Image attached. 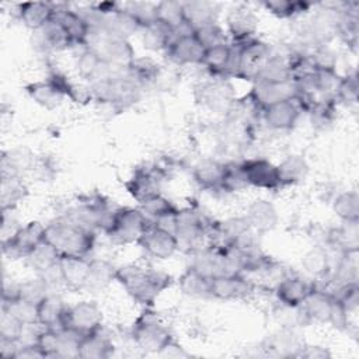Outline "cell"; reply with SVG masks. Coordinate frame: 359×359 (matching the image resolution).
<instances>
[{
  "mask_svg": "<svg viewBox=\"0 0 359 359\" xmlns=\"http://www.w3.org/2000/svg\"><path fill=\"white\" fill-rule=\"evenodd\" d=\"M116 280L135 302L144 306H153L158 294L171 283L167 273L137 265L118 268Z\"/></svg>",
  "mask_w": 359,
  "mask_h": 359,
  "instance_id": "1",
  "label": "cell"
},
{
  "mask_svg": "<svg viewBox=\"0 0 359 359\" xmlns=\"http://www.w3.org/2000/svg\"><path fill=\"white\" fill-rule=\"evenodd\" d=\"M45 240L50 243L60 255L87 257L94 248L95 236L93 230L67 217H62L45 226Z\"/></svg>",
  "mask_w": 359,
  "mask_h": 359,
  "instance_id": "2",
  "label": "cell"
},
{
  "mask_svg": "<svg viewBox=\"0 0 359 359\" xmlns=\"http://www.w3.org/2000/svg\"><path fill=\"white\" fill-rule=\"evenodd\" d=\"M151 224L153 222L142 212V209L118 208L115 209L105 233L115 244H128L139 241L142 234Z\"/></svg>",
  "mask_w": 359,
  "mask_h": 359,
  "instance_id": "3",
  "label": "cell"
},
{
  "mask_svg": "<svg viewBox=\"0 0 359 359\" xmlns=\"http://www.w3.org/2000/svg\"><path fill=\"white\" fill-rule=\"evenodd\" d=\"M132 338L140 349L151 353H160L174 341L168 328L149 310L135 321Z\"/></svg>",
  "mask_w": 359,
  "mask_h": 359,
  "instance_id": "4",
  "label": "cell"
},
{
  "mask_svg": "<svg viewBox=\"0 0 359 359\" xmlns=\"http://www.w3.org/2000/svg\"><path fill=\"white\" fill-rule=\"evenodd\" d=\"M237 55V66H236V77L254 80L259 69L272 55L269 45L258 39H250L247 42L238 43L234 48Z\"/></svg>",
  "mask_w": 359,
  "mask_h": 359,
  "instance_id": "5",
  "label": "cell"
},
{
  "mask_svg": "<svg viewBox=\"0 0 359 359\" xmlns=\"http://www.w3.org/2000/svg\"><path fill=\"white\" fill-rule=\"evenodd\" d=\"M45 238V226L39 222H29L1 243L3 254L10 258H27L29 252Z\"/></svg>",
  "mask_w": 359,
  "mask_h": 359,
  "instance_id": "6",
  "label": "cell"
},
{
  "mask_svg": "<svg viewBox=\"0 0 359 359\" xmlns=\"http://www.w3.org/2000/svg\"><path fill=\"white\" fill-rule=\"evenodd\" d=\"M247 185L262 188L268 191H276L282 188L278 165L265 158H248L240 163Z\"/></svg>",
  "mask_w": 359,
  "mask_h": 359,
  "instance_id": "7",
  "label": "cell"
},
{
  "mask_svg": "<svg viewBox=\"0 0 359 359\" xmlns=\"http://www.w3.org/2000/svg\"><path fill=\"white\" fill-rule=\"evenodd\" d=\"M140 247L153 258L167 259L171 258L180 247L178 238L172 231L151 224L137 241Z\"/></svg>",
  "mask_w": 359,
  "mask_h": 359,
  "instance_id": "8",
  "label": "cell"
},
{
  "mask_svg": "<svg viewBox=\"0 0 359 359\" xmlns=\"http://www.w3.org/2000/svg\"><path fill=\"white\" fill-rule=\"evenodd\" d=\"M208 230H209V224L202 213L191 208L178 209L175 215V229H174V234L178 238V243L194 245L203 238Z\"/></svg>",
  "mask_w": 359,
  "mask_h": 359,
  "instance_id": "9",
  "label": "cell"
},
{
  "mask_svg": "<svg viewBox=\"0 0 359 359\" xmlns=\"http://www.w3.org/2000/svg\"><path fill=\"white\" fill-rule=\"evenodd\" d=\"M102 311L94 302H80L67 309L65 327L81 335L101 330Z\"/></svg>",
  "mask_w": 359,
  "mask_h": 359,
  "instance_id": "10",
  "label": "cell"
},
{
  "mask_svg": "<svg viewBox=\"0 0 359 359\" xmlns=\"http://www.w3.org/2000/svg\"><path fill=\"white\" fill-rule=\"evenodd\" d=\"M297 86L294 80H287L282 83H266V81H254L250 97L255 105L261 109L285 100L296 98Z\"/></svg>",
  "mask_w": 359,
  "mask_h": 359,
  "instance_id": "11",
  "label": "cell"
},
{
  "mask_svg": "<svg viewBox=\"0 0 359 359\" xmlns=\"http://www.w3.org/2000/svg\"><path fill=\"white\" fill-rule=\"evenodd\" d=\"M201 65L205 66L206 70L213 76H220V77L236 76V66H237L236 49L227 42L206 48Z\"/></svg>",
  "mask_w": 359,
  "mask_h": 359,
  "instance_id": "12",
  "label": "cell"
},
{
  "mask_svg": "<svg viewBox=\"0 0 359 359\" xmlns=\"http://www.w3.org/2000/svg\"><path fill=\"white\" fill-rule=\"evenodd\" d=\"M251 292L252 285L241 273L217 275L210 279V297L219 300H240Z\"/></svg>",
  "mask_w": 359,
  "mask_h": 359,
  "instance_id": "13",
  "label": "cell"
},
{
  "mask_svg": "<svg viewBox=\"0 0 359 359\" xmlns=\"http://www.w3.org/2000/svg\"><path fill=\"white\" fill-rule=\"evenodd\" d=\"M165 50L177 65H201L205 53L203 45L196 39L194 32L175 35Z\"/></svg>",
  "mask_w": 359,
  "mask_h": 359,
  "instance_id": "14",
  "label": "cell"
},
{
  "mask_svg": "<svg viewBox=\"0 0 359 359\" xmlns=\"http://www.w3.org/2000/svg\"><path fill=\"white\" fill-rule=\"evenodd\" d=\"M300 112H302V108L294 98L275 102L262 109L265 123L275 130L292 129L296 125L300 116Z\"/></svg>",
  "mask_w": 359,
  "mask_h": 359,
  "instance_id": "15",
  "label": "cell"
},
{
  "mask_svg": "<svg viewBox=\"0 0 359 359\" xmlns=\"http://www.w3.org/2000/svg\"><path fill=\"white\" fill-rule=\"evenodd\" d=\"M314 285L302 276H285L275 287L276 299L289 309H297L303 304Z\"/></svg>",
  "mask_w": 359,
  "mask_h": 359,
  "instance_id": "16",
  "label": "cell"
},
{
  "mask_svg": "<svg viewBox=\"0 0 359 359\" xmlns=\"http://www.w3.org/2000/svg\"><path fill=\"white\" fill-rule=\"evenodd\" d=\"M161 181H163V175L157 168L154 170L140 168L126 182V188H128V192L132 195V198L142 205L147 199L160 194Z\"/></svg>",
  "mask_w": 359,
  "mask_h": 359,
  "instance_id": "17",
  "label": "cell"
},
{
  "mask_svg": "<svg viewBox=\"0 0 359 359\" xmlns=\"http://www.w3.org/2000/svg\"><path fill=\"white\" fill-rule=\"evenodd\" d=\"M59 273L62 282L69 290H84L90 259L87 257L62 255L59 261Z\"/></svg>",
  "mask_w": 359,
  "mask_h": 359,
  "instance_id": "18",
  "label": "cell"
},
{
  "mask_svg": "<svg viewBox=\"0 0 359 359\" xmlns=\"http://www.w3.org/2000/svg\"><path fill=\"white\" fill-rule=\"evenodd\" d=\"M55 20L60 24V27L69 36L72 45H86L91 31V25L79 11L70 10L67 7H56Z\"/></svg>",
  "mask_w": 359,
  "mask_h": 359,
  "instance_id": "19",
  "label": "cell"
},
{
  "mask_svg": "<svg viewBox=\"0 0 359 359\" xmlns=\"http://www.w3.org/2000/svg\"><path fill=\"white\" fill-rule=\"evenodd\" d=\"M245 219L251 230L258 233H266L276 227L279 222V215L271 202L265 199H257L247 208Z\"/></svg>",
  "mask_w": 359,
  "mask_h": 359,
  "instance_id": "20",
  "label": "cell"
},
{
  "mask_svg": "<svg viewBox=\"0 0 359 359\" xmlns=\"http://www.w3.org/2000/svg\"><path fill=\"white\" fill-rule=\"evenodd\" d=\"M67 309L69 306L59 296L50 293L38 304V324L52 330L65 328Z\"/></svg>",
  "mask_w": 359,
  "mask_h": 359,
  "instance_id": "21",
  "label": "cell"
},
{
  "mask_svg": "<svg viewBox=\"0 0 359 359\" xmlns=\"http://www.w3.org/2000/svg\"><path fill=\"white\" fill-rule=\"evenodd\" d=\"M56 7L46 1H27L18 6V17L22 24L34 31L43 28L55 17Z\"/></svg>",
  "mask_w": 359,
  "mask_h": 359,
  "instance_id": "22",
  "label": "cell"
},
{
  "mask_svg": "<svg viewBox=\"0 0 359 359\" xmlns=\"http://www.w3.org/2000/svg\"><path fill=\"white\" fill-rule=\"evenodd\" d=\"M116 269L107 259H90V268L84 285V290L98 293L107 289L112 280H116Z\"/></svg>",
  "mask_w": 359,
  "mask_h": 359,
  "instance_id": "23",
  "label": "cell"
},
{
  "mask_svg": "<svg viewBox=\"0 0 359 359\" xmlns=\"http://www.w3.org/2000/svg\"><path fill=\"white\" fill-rule=\"evenodd\" d=\"M332 304H334V299L330 293L314 287L300 307L303 309V314L309 320L328 323Z\"/></svg>",
  "mask_w": 359,
  "mask_h": 359,
  "instance_id": "24",
  "label": "cell"
},
{
  "mask_svg": "<svg viewBox=\"0 0 359 359\" xmlns=\"http://www.w3.org/2000/svg\"><path fill=\"white\" fill-rule=\"evenodd\" d=\"M198 93L201 94V101L212 109H224L233 98V88L226 80L203 83Z\"/></svg>",
  "mask_w": 359,
  "mask_h": 359,
  "instance_id": "25",
  "label": "cell"
},
{
  "mask_svg": "<svg viewBox=\"0 0 359 359\" xmlns=\"http://www.w3.org/2000/svg\"><path fill=\"white\" fill-rule=\"evenodd\" d=\"M114 353L111 339L101 330L83 335L79 346V358L81 359H105Z\"/></svg>",
  "mask_w": 359,
  "mask_h": 359,
  "instance_id": "26",
  "label": "cell"
},
{
  "mask_svg": "<svg viewBox=\"0 0 359 359\" xmlns=\"http://www.w3.org/2000/svg\"><path fill=\"white\" fill-rule=\"evenodd\" d=\"M227 25L233 39L237 43H243L252 39V35L257 31V18L248 10L236 8L230 13Z\"/></svg>",
  "mask_w": 359,
  "mask_h": 359,
  "instance_id": "27",
  "label": "cell"
},
{
  "mask_svg": "<svg viewBox=\"0 0 359 359\" xmlns=\"http://www.w3.org/2000/svg\"><path fill=\"white\" fill-rule=\"evenodd\" d=\"M224 168L226 164L217 160H202L194 168V180L201 188L219 189L222 188Z\"/></svg>",
  "mask_w": 359,
  "mask_h": 359,
  "instance_id": "28",
  "label": "cell"
},
{
  "mask_svg": "<svg viewBox=\"0 0 359 359\" xmlns=\"http://www.w3.org/2000/svg\"><path fill=\"white\" fill-rule=\"evenodd\" d=\"M28 95L36 102L39 104L41 107L46 108V109H53L56 107H59L63 101V98L66 97L60 88L53 83L50 81L49 79L48 80H43V81H35V83H31L25 87Z\"/></svg>",
  "mask_w": 359,
  "mask_h": 359,
  "instance_id": "29",
  "label": "cell"
},
{
  "mask_svg": "<svg viewBox=\"0 0 359 359\" xmlns=\"http://www.w3.org/2000/svg\"><path fill=\"white\" fill-rule=\"evenodd\" d=\"M292 67L286 57L279 55H271L264 66L257 73L252 81H266V83H282L292 80Z\"/></svg>",
  "mask_w": 359,
  "mask_h": 359,
  "instance_id": "30",
  "label": "cell"
},
{
  "mask_svg": "<svg viewBox=\"0 0 359 359\" xmlns=\"http://www.w3.org/2000/svg\"><path fill=\"white\" fill-rule=\"evenodd\" d=\"M60 252L45 238L27 257L28 264L39 273H46L56 268L60 261Z\"/></svg>",
  "mask_w": 359,
  "mask_h": 359,
  "instance_id": "31",
  "label": "cell"
},
{
  "mask_svg": "<svg viewBox=\"0 0 359 359\" xmlns=\"http://www.w3.org/2000/svg\"><path fill=\"white\" fill-rule=\"evenodd\" d=\"M185 22L195 31L196 28L216 22V6L209 1L182 3Z\"/></svg>",
  "mask_w": 359,
  "mask_h": 359,
  "instance_id": "32",
  "label": "cell"
},
{
  "mask_svg": "<svg viewBox=\"0 0 359 359\" xmlns=\"http://www.w3.org/2000/svg\"><path fill=\"white\" fill-rule=\"evenodd\" d=\"M34 165V156L25 147H15L3 153L1 157V177H20L21 172Z\"/></svg>",
  "mask_w": 359,
  "mask_h": 359,
  "instance_id": "33",
  "label": "cell"
},
{
  "mask_svg": "<svg viewBox=\"0 0 359 359\" xmlns=\"http://www.w3.org/2000/svg\"><path fill=\"white\" fill-rule=\"evenodd\" d=\"M180 289L191 297H210V278L194 268H188L180 278Z\"/></svg>",
  "mask_w": 359,
  "mask_h": 359,
  "instance_id": "34",
  "label": "cell"
},
{
  "mask_svg": "<svg viewBox=\"0 0 359 359\" xmlns=\"http://www.w3.org/2000/svg\"><path fill=\"white\" fill-rule=\"evenodd\" d=\"M279 177L282 181V185H292L296 182H300L304 180V177L309 172V165L307 161L297 154L287 156L279 165H278Z\"/></svg>",
  "mask_w": 359,
  "mask_h": 359,
  "instance_id": "35",
  "label": "cell"
},
{
  "mask_svg": "<svg viewBox=\"0 0 359 359\" xmlns=\"http://www.w3.org/2000/svg\"><path fill=\"white\" fill-rule=\"evenodd\" d=\"M156 20L170 27L175 34V31L187 24L182 3L168 0L158 1L156 4Z\"/></svg>",
  "mask_w": 359,
  "mask_h": 359,
  "instance_id": "36",
  "label": "cell"
},
{
  "mask_svg": "<svg viewBox=\"0 0 359 359\" xmlns=\"http://www.w3.org/2000/svg\"><path fill=\"white\" fill-rule=\"evenodd\" d=\"M172 39L174 31L157 20L143 28V43L149 49H167Z\"/></svg>",
  "mask_w": 359,
  "mask_h": 359,
  "instance_id": "37",
  "label": "cell"
},
{
  "mask_svg": "<svg viewBox=\"0 0 359 359\" xmlns=\"http://www.w3.org/2000/svg\"><path fill=\"white\" fill-rule=\"evenodd\" d=\"M334 213L342 222H359V195L356 191L339 194L332 202Z\"/></svg>",
  "mask_w": 359,
  "mask_h": 359,
  "instance_id": "38",
  "label": "cell"
},
{
  "mask_svg": "<svg viewBox=\"0 0 359 359\" xmlns=\"http://www.w3.org/2000/svg\"><path fill=\"white\" fill-rule=\"evenodd\" d=\"M1 309L17 318L22 325L38 324V304L28 300L18 297L10 302H1Z\"/></svg>",
  "mask_w": 359,
  "mask_h": 359,
  "instance_id": "39",
  "label": "cell"
},
{
  "mask_svg": "<svg viewBox=\"0 0 359 359\" xmlns=\"http://www.w3.org/2000/svg\"><path fill=\"white\" fill-rule=\"evenodd\" d=\"M27 194L25 185L21 182L20 177H1V210L14 209V206Z\"/></svg>",
  "mask_w": 359,
  "mask_h": 359,
  "instance_id": "40",
  "label": "cell"
},
{
  "mask_svg": "<svg viewBox=\"0 0 359 359\" xmlns=\"http://www.w3.org/2000/svg\"><path fill=\"white\" fill-rule=\"evenodd\" d=\"M83 335L76 332L72 328H60L59 337H57V346L55 358L60 359H72L79 358V346Z\"/></svg>",
  "mask_w": 359,
  "mask_h": 359,
  "instance_id": "41",
  "label": "cell"
},
{
  "mask_svg": "<svg viewBox=\"0 0 359 359\" xmlns=\"http://www.w3.org/2000/svg\"><path fill=\"white\" fill-rule=\"evenodd\" d=\"M302 266L304 272L311 276H316V278L325 276L330 269L328 254L323 248L316 247L304 254L302 259Z\"/></svg>",
  "mask_w": 359,
  "mask_h": 359,
  "instance_id": "42",
  "label": "cell"
},
{
  "mask_svg": "<svg viewBox=\"0 0 359 359\" xmlns=\"http://www.w3.org/2000/svg\"><path fill=\"white\" fill-rule=\"evenodd\" d=\"M264 7L271 11L273 15L280 18H289L299 15L304 11H307L311 7V3L300 1V0H268L262 3Z\"/></svg>",
  "mask_w": 359,
  "mask_h": 359,
  "instance_id": "43",
  "label": "cell"
},
{
  "mask_svg": "<svg viewBox=\"0 0 359 359\" xmlns=\"http://www.w3.org/2000/svg\"><path fill=\"white\" fill-rule=\"evenodd\" d=\"M39 32V36H41V41L42 43L46 46V48H52V49H62V48H66L69 45H72L69 36L66 35V32L63 31V28L60 27V24L55 20L49 21L43 28L38 29Z\"/></svg>",
  "mask_w": 359,
  "mask_h": 359,
  "instance_id": "44",
  "label": "cell"
},
{
  "mask_svg": "<svg viewBox=\"0 0 359 359\" xmlns=\"http://www.w3.org/2000/svg\"><path fill=\"white\" fill-rule=\"evenodd\" d=\"M140 209L153 223L157 222L158 219H161L164 216H168V215H172L178 210V208L171 201L164 198L161 194H158V195L147 199L146 202H143L140 205Z\"/></svg>",
  "mask_w": 359,
  "mask_h": 359,
  "instance_id": "45",
  "label": "cell"
},
{
  "mask_svg": "<svg viewBox=\"0 0 359 359\" xmlns=\"http://www.w3.org/2000/svg\"><path fill=\"white\" fill-rule=\"evenodd\" d=\"M49 294H50L49 285L42 276L35 279H28L20 283V297L34 304H39Z\"/></svg>",
  "mask_w": 359,
  "mask_h": 359,
  "instance_id": "46",
  "label": "cell"
},
{
  "mask_svg": "<svg viewBox=\"0 0 359 359\" xmlns=\"http://www.w3.org/2000/svg\"><path fill=\"white\" fill-rule=\"evenodd\" d=\"M342 227L337 230L335 234V243L342 251L349 250H358L359 244V230L358 223L359 222H342Z\"/></svg>",
  "mask_w": 359,
  "mask_h": 359,
  "instance_id": "47",
  "label": "cell"
},
{
  "mask_svg": "<svg viewBox=\"0 0 359 359\" xmlns=\"http://www.w3.org/2000/svg\"><path fill=\"white\" fill-rule=\"evenodd\" d=\"M123 8L139 22L142 29L156 21V4L135 1V3H126Z\"/></svg>",
  "mask_w": 359,
  "mask_h": 359,
  "instance_id": "48",
  "label": "cell"
},
{
  "mask_svg": "<svg viewBox=\"0 0 359 359\" xmlns=\"http://www.w3.org/2000/svg\"><path fill=\"white\" fill-rule=\"evenodd\" d=\"M194 35L196 36V39L203 45V48H210L215 45H220V43H226V35L223 32V29L216 24H209L201 28H196L194 31Z\"/></svg>",
  "mask_w": 359,
  "mask_h": 359,
  "instance_id": "49",
  "label": "cell"
},
{
  "mask_svg": "<svg viewBox=\"0 0 359 359\" xmlns=\"http://www.w3.org/2000/svg\"><path fill=\"white\" fill-rule=\"evenodd\" d=\"M247 185L245 177L243 174L240 163H229L224 168V177L222 182V189L226 191H238Z\"/></svg>",
  "mask_w": 359,
  "mask_h": 359,
  "instance_id": "50",
  "label": "cell"
},
{
  "mask_svg": "<svg viewBox=\"0 0 359 359\" xmlns=\"http://www.w3.org/2000/svg\"><path fill=\"white\" fill-rule=\"evenodd\" d=\"M358 79L356 74L341 77L335 91V98L345 104H353L358 100Z\"/></svg>",
  "mask_w": 359,
  "mask_h": 359,
  "instance_id": "51",
  "label": "cell"
},
{
  "mask_svg": "<svg viewBox=\"0 0 359 359\" xmlns=\"http://www.w3.org/2000/svg\"><path fill=\"white\" fill-rule=\"evenodd\" d=\"M22 330H24V325L17 318H14L10 313H7L6 310L1 309V316H0V338L20 341Z\"/></svg>",
  "mask_w": 359,
  "mask_h": 359,
  "instance_id": "52",
  "label": "cell"
},
{
  "mask_svg": "<svg viewBox=\"0 0 359 359\" xmlns=\"http://www.w3.org/2000/svg\"><path fill=\"white\" fill-rule=\"evenodd\" d=\"M309 59L314 70H335V55L327 48H317Z\"/></svg>",
  "mask_w": 359,
  "mask_h": 359,
  "instance_id": "53",
  "label": "cell"
},
{
  "mask_svg": "<svg viewBox=\"0 0 359 359\" xmlns=\"http://www.w3.org/2000/svg\"><path fill=\"white\" fill-rule=\"evenodd\" d=\"M45 358L43 352L41 351V348L36 345V342L34 344H20L14 359H41Z\"/></svg>",
  "mask_w": 359,
  "mask_h": 359,
  "instance_id": "54",
  "label": "cell"
},
{
  "mask_svg": "<svg viewBox=\"0 0 359 359\" xmlns=\"http://www.w3.org/2000/svg\"><path fill=\"white\" fill-rule=\"evenodd\" d=\"M13 209L8 210H3V222H1V236H3V241L10 238L18 229L20 224L13 217Z\"/></svg>",
  "mask_w": 359,
  "mask_h": 359,
  "instance_id": "55",
  "label": "cell"
},
{
  "mask_svg": "<svg viewBox=\"0 0 359 359\" xmlns=\"http://www.w3.org/2000/svg\"><path fill=\"white\" fill-rule=\"evenodd\" d=\"M300 352H297L296 356H304V358H310V359H324L331 356V353L321 346H306V348H300Z\"/></svg>",
  "mask_w": 359,
  "mask_h": 359,
  "instance_id": "56",
  "label": "cell"
},
{
  "mask_svg": "<svg viewBox=\"0 0 359 359\" xmlns=\"http://www.w3.org/2000/svg\"><path fill=\"white\" fill-rule=\"evenodd\" d=\"M20 346V341L0 338V356L4 359H14V355Z\"/></svg>",
  "mask_w": 359,
  "mask_h": 359,
  "instance_id": "57",
  "label": "cell"
},
{
  "mask_svg": "<svg viewBox=\"0 0 359 359\" xmlns=\"http://www.w3.org/2000/svg\"><path fill=\"white\" fill-rule=\"evenodd\" d=\"M18 297H20V283L4 279L1 302H10V300H14Z\"/></svg>",
  "mask_w": 359,
  "mask_h": 359,
  "instance_id": "58",
  "label": "cell"
}]
</instances>
